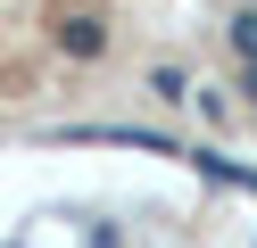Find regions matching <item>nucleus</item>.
Returning a JSON list of instances; mask_svg holds the SVG:
<instances>
[{"instance_id": "f257e3e1", "label": "nucleus", "mask_w": 257, "mask_h": 248, "mask_svg": "<svg viewBox=\"0 0 257 248\" xmlns=\"http://www.w3.org/2000/svg\"><path fill=\"white\" fill-rule=\"evenodd\" d=\"M83 248H124V231H116V223H91V231H83Z\"/></svg>"}]
</instances>
